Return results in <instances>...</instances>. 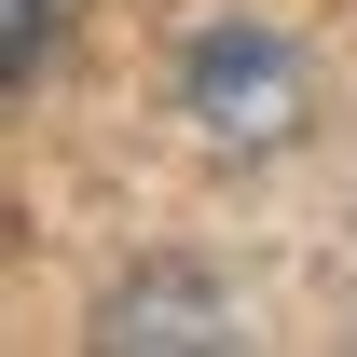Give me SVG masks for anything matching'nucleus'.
<instances>
[{
	"mask_svg": "<svg viewBox=\"0 0 357 357\" xmlns=\"http://www.w3.org/2000/svg\"><path fill=\"white\" fill-rule=\"evenodd\" d=\"M178 110L220 137V151H289L303 110H316V83H303V55L275 42V28H206L192 69H178Z\"/></svg>",
	"mask_w": 357,
	"mask_h": 357,
	"instance_id": "1",
	"label": "nucleus"
},
{
	"mask_svg": "<svg viewBox=\"0 0 357 357\" xmlns=\"http://www.w3.org/2000/svg\"><path fill=\"white\" fill-rule=\"evenodd\" d=\"M96 344H220V289L151 275V289H124V303L96 316Z\"/></svg>",
	"mask_w": 357,
	"mask_h": 357,
	"instance_id": "2",
	"label": "nucleus"
},
{
	"mask_svg": "<svg viewBox=\"0 0 357 357\" xmlns=\"http://www.w3.org/2000/svg\"><path fill=\"white\" fill-rule=\"evenodd\" d=\"M42 42H55V0H0V96L42 69Z\"/></svg>",
	"mask_w": 357,
	"mask_h": 357,
	"instance_id": "3",
	"label": "nucleus"
}]
</instances>
